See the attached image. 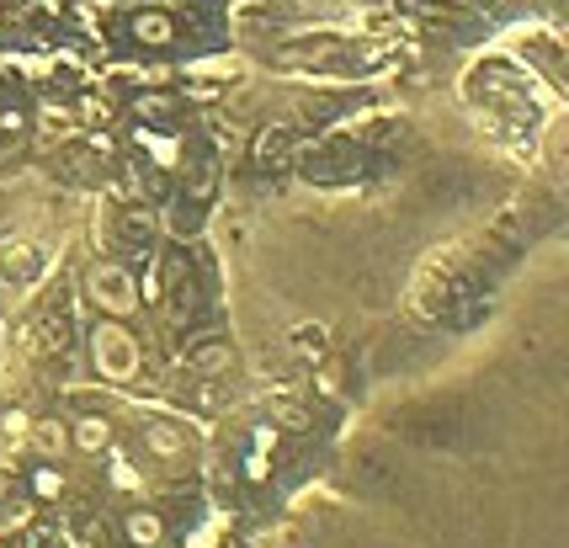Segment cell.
<instances>
[{
    "mask_svg": "<svg viewBox=\"0 0 569 548\" xmlns=\"http://www.w3.org/2000/svg\"><path fill=\"white\" fill-rule=\"evenodd\" d=\"M28 448L43 463H60L64 453H69V421H60V416H37L28 427Z\"/></svg>",
    "mask_w": 569,
    "mask_h": 548,
    "instance_id": "obj_9",
    "label": "cell"
},
{
    "mask_svg": "<svg viewBox=\"0 0 569 548\" xmlns=\"http://www.w3.org/2000/svg\"><path fill=\"white\" fill-rule=\"evenodd\" d=\"M69 107H75V122H80V128H107V122H118V112H122V101L112 92H80Z\"/></svg>",
    "mask_w": 569,
    "mask_h": 548,
    "instance_id": "obj_12",
    "label": "cell"
},
{
    "mask_svg": "<svg viewBox=\"0 0 569 548\" xmlns=\"http://www.w3.org/2000/svg\"><path fill=\"white\" fill-rule=\"evenodd\" d=\"M43 133H75V128H80V122H75V107H54V101H49V107H43Z\"/></svg>",
    "mask_w": 569,
    "mask_h": 548,
    "instance_id": "obj_17",
    "label": "cell"
},
{
    "mask_svg": "<svg viewBox=\"0 0 569 548\" xmlns=\"http://www.w3.org/2000/svg\"><path fill=\"white\" fill-rule=\"evenodd\" d=\"M448 6H469V0H448Z\"/></svg>",
    "mask_w": 569,
    "mask_h": 548,
    "instance_id": "obj_27",
    "label": "cell"
},
{
    "mask_svg": "<svg viewBox=\"0 0 569 548\" xmlns=\"http://www.w3.org/2000/svg\"><path fill=\"white\" fill-rule=\"evenodd\" d=\"M37 527V501L32 495H0V533H28Z\"/></svg>",
    "mask_w": 569,
    "mask_h": 548,
    "instance_id": "obj_13",
    "label": "cell"
},
{
    "mask_svg": "<svg viewBox=\"0 0 569 548\" xmlns=\"http://www.w3.org/2000/svg\"><path fill=\"white\" fill-rule=\"evenodd\" d=\"M122 229H128V235H150L154 214H150V208H122Z\"/></svg>",
    "mask_w": 569,
    "mask_h": 548,
    "instance_id": "obj_20",
    "label": "cell"
},
{
    "mask_svg": "<svg viewBox=\"0 0 569 548\" xmlns=\"http://www.w3.org/2000/svg\"><path fill=\"white\" fill-rule=\"evenodd\" d=\"M240 474L250 480V485L271 480V453H256V448H250V453H245V463H240Z\"/></svg>",
    "mask_w": 569,
    "mask_h": 548,
    "instance_id": "obj_19",
    "label": "cell"
},
{
    "mask_svg": "<svg viewBox=\"0 0 569 548\" xmlns=\"http://www.w3.org/2000/svg\"><path fill=\"white\" fill-rule=\"evenodd\" d=\"M277 442H282V431L271 427V421H261V427L250 431V448H256V453H277Z\"/></svg>",
    "mask_w": 569,
    "mask_h": 548,
    "instance_id": "obj_21",
    "label": "cell"
},
{
    "mask_svg": "<svg viewBox=\"0 0 569 548\" xmlns=\"http://www.w3.org/2000/svg\"><path fill=\"white\" fill-rule=\"evenodd\" d=\"M17 490V474H11V463H0V495H11Z\"/></svg>",
    "mask_w": 569,
    "mask_h": 548,
    "instance_id": "obj_25",
    "label": "cell"
},
{
    "mask_svg": "<svg viewBox=\"0 0 569 548\" xmlns=\"http://www.w3.org/2000/svg\"><path fill=\"white\" fill-rule=\"evenodd\" d=\"M90 346V367L107 378V384H128V378H139V367H144V346H139V335L128 331L122 320H96L86 335Z\"/></svg>",
    "mask_w": 569,
    "mask_h": 548,
    "instance_id": "obj_1",
    "label": "cell"
},
{
    "mask_svg": "<svg viewBox=\"0 0 569 548\" xmlns=\"http://www.w3.org/2000/svg\"><path fill=\"white\" fill-rule=\"evenodd\" d=\"M139 448H144V458L160 463V469H186V458H192V442H186V431H181L176 421H144Z\"/></svg>",
    "mask_w": 569,
    "mask_h": 548,
    "instance_id": "obj_5",
    "label": "cell"
},
{
    "mask_svg": "<svg viewBox=\"0 0 569 548\" xmlns=\"http://www.w3.org/2000/svg\"><path fill=\"white\" fill-rule=\"evenodd\" d=\"M176 37H181L176 11L150 6V0L128 11V43H133V49H144V54H165V49H176Z\"/></svg>",
    "mask_w": 569,
    "mask_h": 548,
    "instance_id": "obj_4",
    "label": "cell"
},
{
    "mask_svg": "<svg viewBox=\"0 0 569 548\" xmlns=\"http://www.w3.org/2000/svg\"><path fill=\"white\" fill-rule=\"evenodd\" d=\"M86 299L96 304V314H107V320H133V314H139V277H133L128 261L101 256V261L86 267Z\"/></svg>",
    "mask_w": 569,
    "mask_h": 548,
    "instance_id": "obj_2",
    "label": "cell"
},
{
    "mask_svg": "<svg viewBox=\"0 0 569 548\" xmlns=\"http://www.w3.org/2000/svg\"><path fill=\"white\" fill-rule=\"evenodd\" d=\"M154 309L165 314V325H186V314L197 309V282H192V267L181 250H171L160 267V304Z\"/></svg>",
    "mask_w": 569,
    "mask_h": 548,
    "instance_id": "obj_3",
    "label": "cell"
},
{
    "mask_svg": "<svg viewBox=\"0 0 569 548\" xmlns=\"http://www.w3.org/2000/svg\"><path fill=\"white\" fill-rule=\"evenodd\" d=\"M186 367H192L197 378H218V373H229V367H235V352H229L224 341H208V346H197V352L186 357Z\"/></svg>",
    "mask_w": 569,
    "mask_h": 548,
    "instance_id": "obj_14",
    "label": "cell"
},
{
    "mask_svg": "<svg viewBox=\"0 0 569 548\" xmlns=\"http://www.w3.org/2000/svg\"><path fill=\"white\" fill-rule=\"evenodd\" d=\"M107 448H112V421H107L101 410H80V416L69 421V453L101 458Z\"/></svg>",
    "mask_w": 569,
    "mask_h": 548,
    "instance_id": "obj_8",
    "label": "cell"
},
{
    "mask_svg": "<svg viewBox=\"0 0 569 548\" xmlns=\"http://www.w3.org/2000/svg\"><path fill=\"white\" fill-rule=\"evenodd\" d=\"M118 533L128 548H165L171 522H165V512H154V506H128L118 522Z\"/></svg>",
    "mask_w": 569,
    "mask_h": 548,
    "instance_id": "obj_6",
    "label": "cell"
},
{
    "mask_svg": "<svg viewBox=\"0 0 569 548\" xmlns=\"http://www.w3.org/2000/svg\"><path fill=\"white\" fill-rule=\"evenodd\" d=\"M271 427L277 431H309L314 427V416L303 410L299 399H277V405H271Z\"/></svg>",
    "mask_w": 569,
    "mask_h": 548,
    "instance_id": "obj_16",
    "label": "cell"
},
{
    "mask_svg": "<svg viewBox=\"0 0 569 548\" xmlns=\"http://www.w3.org/2000/svg\"><path fill=\"white\" fill-rule=\"evenodd\" d=\"M171 224H176V229H197V214H186V208H176V214H171Z\"/></svg>",
    "mask_w": 569,
    "mask_h": 548,
    "instance_id": "obj_26",
    "label": "cell"
},
{
    "mask_svg": "<svg viewBox=\"0 0 569 548\" xmlns=\"http://www.w3.org/2000/svg\"><path fill=\"white\" fill-rule=\"evenodd\" d=\"M133 144L144 150V160H150L154 171H181V165H186L176 139H171V133H154V128H144V122L133 128Z\"/></svg>",
    "mask_w": 569,
    "mask_h": 548,
    "instance_id": "obj_10",
    "label": "cell"
},
{
    "mask_svg": "<svg viewBox=\"0 0 569 548\" xmlns=\"http://www.w3.org/2000/svg\"><path fill=\"white\" fill-rule=\"evenodd\" d=\"M171 80H176V69H171V64H139V69H133V86H171Z\"/></svg>",
    "mask_w": 569,
    "mask_h": 548,
    "instance_id": "obj_18",
    "label": "cell"
},
{
    "mask_svg": "<svg viewBox=\"0 0 569 548\" xmlns=\"http://www.w3.org/2000/svg\"><path fill=\"white\" fill-rule=\"evenodd\" d=\"M288 144H293L288 128H267V133L256 139V165H282V160H288Z\"/></svg>",
    "mask_w": 569,
    "mask_h": 548,
    "instance_id": "obj_15",
    "label": "cell"
},
{
    "mask_svg": "<svg viewBox=\"0 0 569 548\" xmlns=\"http://www.w3.org/2000/svg\"><path fill=\"white\" fill-rule=\"evenodd\" d=\"M28 128V112L22 107H0V133H22Z\"/></svg>",
    "mask_w": 569,
    "mask_h": 548,
    "instance_id": "obj_23",
    "label": "cell"
},
{
    "mask_svg": "<svg viewBox=\"0 0 569 548\" xmlns=\"http://www.w3.org/2000/svg\"><path fill=\"white\" fill-rule=\"evenodd\" d=\"M293 346H299V352H325V331H320V325H303V331H293Z\"/></svg>",
    "mask_w": 569,
    "mask_h": 548,
    "instance_id": "obj_22",
    "label": "cell"
},
{
    "mask_svg": "<svg viewBox=\"0 0 569 548\" xmlns=\"http://www.w3.org/2000/svg\"><path fill=\"white\" fill-rule=\"evenodd\" d=\"M0 431H6V437H22V431H28V421H22V416H6V421H0Z\"/></svg>",
    "mask_w": 569,
    "mask_h": 548,
    "instance_id": "obj_24",
    "label": "cell"
},
{
    "mask_svg": "<svg viewBox=\"0 0 569 548\" xmlns=\"http://www.w3.org/2000/svg\"><path fill=\"white\" fill-rule=\"evenodd\" d=\"M28 495L37 501V506H60L64 495H69V480H64L60 463H43V458H37V463L28 469Z\"/></svg>",
    "mask_w": 569,
    "mask_h": 548,
    "instance_id": "obj_11",
    "label": "cell"
},
{
    "mask_svg": "<svg viewBox=\"0 0 569 548\" xmlns=\"http://www.w3.org/2000/svg\"><path fill=\"white\" fill-rule=\"evenodd\" d=\"M128 112H133V122H144V128H171V118L181 112V96L171 86H133Z\"/></svg>",
    "mask_w": 569,
    "mask_h": 548,
    "instance_id": "obj_7",
    "label": "cell"
}]
</instances>
